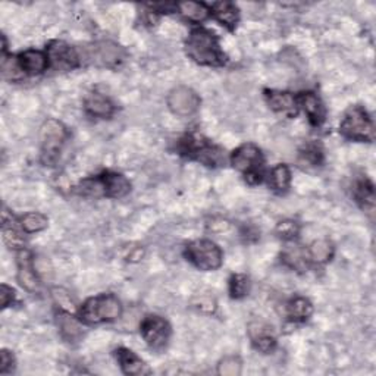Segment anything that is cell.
<instances>
[{
  "mask_svg": "<svg viewBox=\"0 0 376 376\" xmlns=\"http://www.w3.org/2000/svg\"><path fill=\"white\" fill-rule=\"evenodd\" d=\"M16 281L28 293H37L40 290V279L34 268V257L27 249L19 250L16 256Z\"/></svg>",
  "mask_w": 376,
  "mask_h": 376,
  "instance_id": "13",
  "label": "cell"
},
{
  "mask_svg": "<svg viewBox=\"0 0 376 376\" xmlns=\"http://www.w3.org/2000/svg\"><path fill=\"white\" fill-rule=\"evenodd\" d=\"M115 359L121 367V370L125 375L129 376H143V375H149L151 370L147 366V363L139 358L134 351L127 348V347H119L114 351Z\"/></svg>",
  "mask_w": 376,
  "mask_h": 376,
  "instance_id": "16",
  "label": "cell"
},
{
  "mask_svg": "<svg viewBox=\"0 0 376 376\" xmlns=\"http://www.w3.org/2000/svg\"><path fill=\"white\" fill-rule=\"evenodd\" d=\"M53 297L58 301V304L60 306L62 311H66V312H71L72 313V311H74V303H72L71 296L68 293H66L62 289H56V290H53Z\"/></svg>",
  "mask_w": 376,
  "mask_h": 376,
  "instance_id": "35",
  "label": "cell"
},
{
  "mask_svg": "<svg viewBox=\"0 0 376 376\" xmlns=\"http://www.w3.org/2000/svg\"><path fill=\"white\" fill-rule=\"evenodd\" d=\"M140 334L149 348L154 351H162L171 341L172 328L169 322L162 316L149 315L141 321Z\"/></svg>",
  "mask_w": 376,
  "mask_h": 376,
  "instance_id": "10",
  "label": "cell"
},
{
  "mask_svg": "<svg viewBox=\"0 0 376 376\" xmlns=\"http://www.w3.org/2000/svg\"><path fill=\"white\" fill-rule=\"evenodd\" d=\"M166 103L171 112L180 118H188L200 109L202 100L190 87L178 85L172 88L166 97Z\"/></svg>",
  "mask_w": 376,
  "mask_h": 376,
  "instance_id": "11",
  "label": "cell"
},
{
  "mask_svg": "<svg viewBox=\"0 0 376 376\" xmlns=\"http://www.w3.org/2000/svg\"><path fill=\"white\" fill-rule=\"evenodd\" d=\"M176 151L181 156L195 161L208 168H219L225 165L224 150L213 144L197 132H188L176 143Z\"/></svg>",
  "mask_w": 376,
  "mask_h": 376,
  "instance_id": "2",
  "label": "cell"
},
{
  "mask_svg": "<svg viewBox=\"0 0 376 376\" xmlns=\"http://www.w3.org/2000/svg\"><path fill=\"white\" fill-rule=\"evenodd\" d=\"M21 68L24 71L26 75H41L43 72H46L48 68H50L49 65V58L46 52L30 49L18 55Z\"/></svg>",
  "mask_w": 376,
  "mask_h": 376,
  "instance_id": "17",
  "label": "cell"
},
{
  "mask_svg": "<svg viewBox=\"0 0 376 376\" xmlns=\"http://www.w3.org/2000/svg\"><path fill=\"white\" fill-rule=\"evenodd\" d=\"M194 306L198 308V311H202L205 313H213L216 311V303L210 297H200L197 303H194Z\"/></svg>",
  "mask_w": 376,
  "mask_h": 376,
  "instance_id": "38",
  "label": "cell"
},
{
  "mask_svg": "<svg viewBox=\"0 0 376 376\" xmlns=\"http://www.w3.org/2000/svg\"><path fill=\"white\" fill-rule=\"evenodd\" d=\"M2 238H4V242L6 245V247L11 250L19 252V250L26 249V242H27L26 237L12 224V220L11 222H8V220H4Z\"/></svg>",
  "mask_w": 376,
  "mask_h": 376,
  "instance_id": "29",
  "label": "cell"
},
{
  "mask_svg": "<svg viewBox=\"0 0 376 376\" xmlns=\"http://www.w3.org/2000/svg\"><path fill=\"white\" fill-rule=\"evenodd\" d=\"M306 250L308 260L318 264H323L329 262L334 256V247L328 240H316Z\"/></svg>",
  "mask_w": 376,
  "mask_h": 376,
  "instance_id": "27",
  "label": "cell"
},
{
  "mask_svg": "<svg viewBox=\"0 0 376 376\" xmlns=\"http://www.w3.org/2000/svg\"><path fill=\"white\" fill-rule=\"evenodd\" d=\"M264 100L268 106L281 114H296L297 112V97L290 92L279 90H264Z\"/></svg>",
  "mask_w": 376,
  "mask_h": 376,
  "instance_id": "19",
  "label": "cell"
},
{
  "mask_svg": "<svg viewBox=\"0 0 376 376\" xmlns=\"http://www.w3.org/2000/svg\"><path fill=\"white\" fill-rule=\"evenodd\" d=\"M313 313V304L306 297H294L285 306V316L291 322H306Z\"/></svg>",
  "mask_w": 376,
  "mask_h": 376,
  "instance_id": "23",
  "label": "cell"
},
{
  "mask_svg": "<svg viewBox=\"0 0 376 376\" xmlns=\"http://www.w3.org/2000/svg\"><path fill=\"white\" fill-rule=\"evenodd\" d=\"M215 19L228 31H234L240 22V9L232 2H216L210 6Z\"/></svg>",
  "mask_w": 376,
  "mask_h": 376,
  "instance_id": "21",
  "label": "cell"
},
{
  "mask_svg": "<svg viewBox=\"0 0 376 376\" xmlns=\"http://www.w3.org/2000/svg\"><path fill=\"white\" fill-rule=\"evenodd\" d=\"M299 106L303 109L308 122L313 127H321L326 119V109L321 97L313 92L300 93L297 97Z\"/></svg>",
  "mask_w": 376,
  "mask_h": 376,
  "instance_id": "14",
  "label": "cell"
},
{
  "mask_svg": "<svg viewBox=\"0 0 376 376\" xmlns=\"http://www.w3.org/2000/svg\"><path fill=\"white\" fill-rule=\"evenodd\" d=\"M15 358L12 353L6 348L2 350V353H0V373L2 375H6V373H11L14 369H15Z\"/></svg>",
  "mask_w": 376,
  "mask_h": 376,
  "instance_id": "36",
  "label": "cell"
},
{
  "mask_svg": "<svg viewBox=\"0 0 376 376\" xmlns=\"http://www.w3.org/2000/svg\"><path fill=\"white\" fill-rule=\"evenodd\" d=\"M0 299H2V308H6L15 301L16 293H15V290L12 289V286H9L6 284H2V285H0Z\"/></svg>",
  "mask_w": 376,
  "mask_h": 376,
  "instance_id": "37",
  "label": "cell"
},
{
  "mask_svg": "<svg viewBox=\"0 0 376 376\" xmlns=\"http://www.w3.org/2000/svg\"><path fill=\"white\" fill-rule=\"evenodd\" d=\"M241 360L235 356H228L217 365V373L224 376H237L241 373Z\"/></svg>",
  "mask_w": 376,
  "mask_h": 376,
  "instance_id": "34",
  "label": "cell"
},
{
  "mask_svg": "<svg viewBox=\"0 0 376 376\" xmlns=\"http://www.w3.org/2000/svg\"><path fill=\"white\" fill-rule=\"evenodd\" d=\"M2 77L12 82L24 80L26 74L21 68L18 55H2Z\"/></svg>",
  "mask_w": 376,
  "mask_h": 376,
  "instance_id": "30",
  "label": "cell"
},
{
  "mask_svg": "<svg viewBox=\"0 0 376 376\" xmlns=\"http://www.w3.org/2000/svg\"><path fill=\"white\" fill-rule=\"evenodd\" d=\"M46 55L49 58L50 68L55 71H71L81 65L78 50L62 40L50 41Z\"/></svg>",
  "mask_w": 376,
  "mask_h": 376,
  "instance_id": "12",
  "label": "cell"
},
{
  "mask_svg": "<svg viewBox=\"0 0 376 376\" xmlns=\"http://www.w3.org/2000/svg\"><path fill=\"white\" fill-rule=\"evenodd\" d=\"M178 5V12L193 24H202L212 16V9L203 2H183Z\"/></svg>",
  "mask_w": 376,
  "mask_h": 376,
  "instance_id": "24",
  "label": "cell"
},
{
  "mask_svg": "<svg viewBox=\"0 0 376 376\" xmlns=\"http://www.w3.org/2000/svg\"><path fill=\"white\" fill-rule=\"evenodd\" d=\"M84 109L90 117L103 119L110 118L115 114V104L112 103V100L99 93H93L85 99Z\"/></svg>",
  "mask_w": 376,
  "mask_h": 376,
  "instance_id": "22",
  "label": "cell"
},
{
  "mask_svg": "<svg viewBox=\"0 0 376 376\" xmlns=\"http://www.w3.org/2000/svg\"><path fill=\"white\" fill-rule=\"evenodd\" d=\"M231 165L245 173V180L249 186H257L263 181V154L262 150L253 144L246 143L237 147L230 156Z\"/></svg>",
  "mask_w": 376,
  "mask_h": 376,
  "instance_id": "6",
  "label": "cell"
},
{
  "mask_svg": "<svg viewBox=\"0 0 376 376\" xmlns=\"http://www.w3.org/2000/svg\"><path fill=\"white\" fill-rule=\"evenodd\" d=\"M275 232L279 238H282L285 241H291L299 235L300 225L296 222V220L285 219V220H281V222L276 225Z\"/></svg>",
  "mask_w": 376,
  "mask_h": 376,
  "instance_id": "33",
  "label": "cell"
},
{
  "mask_svg": "<svg viewBox=\"0 0 376 376\" xmlns=\"http://www.w3.org/2000/svg\"><path fill=\"white\" fill-rule=\"evenodd\" d=\"M186 52L197 65L220 68L227 65L228 56L220 49L219 38L206 28H194L186 40Z\"/></svg>",
  "mask_w": 376,
  "mask_h": 376,
  "instance_id": "1",
  "label": "cell"
},
{
  "mask_svg": "<svg viewBox=\"0 0 376 376\" xmlns=\"http://www.w3.org/2000/svg\"><path fill=\"white\" fill-rule=\"evenodd\" d=\"M80 53V52H78ZM127 59V50L114 41H97L80 53V62H87L100 68L115 70Z\"/></svg>",
  "mask_w": 376,
  "mask_h": 376,
  "instance_id": "9",
  "label": "cell"
},
{
  "mask_svg": "<svg viewBox=\"0 0 376 376\" xmlns=\"http://www.w3.org/2000/svg\"><path fill=\"white\" fill-rule=\"evenodd\" d=\"M249 335L252 340L253 347L263 353V355H269L276 348V338L271 333V328L262 322H253L249 326Z\"/></svg>",
  "mask_w": 376,
  "mask_h": 376,
  "instance_id": "18",
  "label": "cell"
},
{
  "mask_svg": "<svg viewBox=\"0 0 376 376\" xmlns=\"http://www.w3.org/2000/svg\"><path fill=\"white\" fill-rule=\"evenodd\" d=\"M290 184H291V171L289 166L279 163L271 169L269 186L274 191L279 194L286 193L290 188Z\"/></svg>",
  "mask_w": 376,
  "mask_h": 376,
  "instance_id": "26",
  "label": "cell"
},
{
  "mask_svg": "<svg viewBox=\"0 0 376 376\" xmlns=\"http://www.w3.org/2000/svg\"><path fill=\"white\" fill-rule=\"evenodd\" d=\"M122 315V304L114 294H99L84 301L80 307L78 316L85 325H99L114 322Z\"/></svg>",
  "mask_w": 376,
  "mask_h": 376,
  "instance_id": "4",
  "label": "cell"
},
{
  "mask_svg": "<svg viewBox=\"0 0 376 376\" xmlns=\"http://www.w3.org/2000/svg\"><path fill=\"white\" fill-rule=\"evenodd\" d=\"M299 161L304 166H319L323 162V150L318 143H307L299 153Z\"/></svg>",
  "mask_w": 376,
  "mask_h": 376,
  "instance_id": "32",
  "label": "cell"
},
{
  "mask_svg": "<svg viewBox=\"0 0 376 376\" xmlns=\"http://www.w3.org/2000/svg\"><path fill=\"white\" fill-rule=\"evenodd\" d=\"M186 257L197 269L210 272L216 271L224 263V253L216 242L210 240H195L186 246Z\"/></svg>",
  "mask_w": 376,
  "mask_h": 376,
  "instance_id": "8",
  "label": "cell"
},
{
  "mask_svg": "<svg viewBox=\"0 0 376 376\" xmlns=\"http://www.w3.org/2000/svg\"><path fill=\"white\" fill-rule=\"evenodd\" d=\"M250 278L245 274H234L230 278L228 282V290H230V296L234 300H240V299H245L249 293H250Z\"/></svg>",
  "mask_w": 376,
  "mask_h": 376,
  "instance_id": "31",
  "label": "cell"
},
{
  "mask_svg": "<svg viewBox=\"0 0 376 376\" xmlns=\"http://www.w3.org/2000/svg\"><path fill=\"white\" fill-rule=\"evenodd\" d=\"M353 195H355L358 205L367 213L375 210V187L367 176H360L353 184Z\"/></svg>",
  "mask_w": 376,
  "mask_h": 376,
  "instance_id": "20",
  "label": "cell"
},
{
  "mask_svg": "<svg viewBox=\"0 0 376 376\" xmlns=\"http://www.w3.org/2000/svg\"><path fill=\"white\" fill-rule=\"evenodd\" d=\"M129 191L131 183L127 176L112 171H106L93 178L82 180L77 187V193L85 197L122 198Z\"/></svg>",
  "mask_w": 376,
  "mask_h": 376,
  "instance_id": "3",
  "label": "cell"
},
{
  "mask_svg": "<svg viewBox=\"0 0 376 376\" xmlns=\"http://www.w3.org/2000/svg\"><path fill=\"white\" fill-rule=\"evenodd\" d=\"M56 325L63 341L74 344L82 340L84 337L82 322L80 318L77 319L71 312H66L60 308V311L56 313Z\"/></svg>",
  "mask_w": 376,
  "mask_h": 376,
  "instance_id": "15",
  "label": "cell"
},
{
  "mask_svg": "<svg viewBox=\"0 0 376 376\" xmlns=\"http://www.w3.org/2000/svg\"><path fill=\"white\" fill-rule=\"evenodd\" d=\"M340 134L351 141L370 143L375 139V127L363 106H351L340 124Z\"/></svg>",
  "mask_w": 376,
  "mask_h": 376,
  "instance_id": "5",
  "label": "cell"
},
{
  "mask_svg": "<svg viewBox=\"0 0 376 376\" xmlns=\"http://www.w3.org/2000/svg\"><path fill=\"white\" fill-rule=\"evenodd\" d=\"M70 132L66 127L58 119H48L40 128V144H41V162L46 166H53L58 161L60 150L68 140Z\"/></svg>",
  "mask_w": 376,
  "mask_h": 376,
  "instance_id": "7",
  "label": "cell"
},
{
  "mask_svg": "<svg viewBox=\"0 0 376 376\" xmlns=\"http://www.w3.org/2000/svg\"><path fill=\"white\" fill-rule=\"evenodd\" d=\"M281 257H282V262L286 264V267L294 269V271H299V272L306 271L308 267V263H311V260H308V256H307V250L301 249L300 246H289L282 252Z\"/></svg>",
  "mask_w": 376,
  "mask_h": 376,
  "instance_id": "25",
  "label": "cell"
},
{
  "mask_svg": "<svg viewBox=\"0 0 376 376\" xmlns=\"http://www.w3.org/2000/svg\"><path fill=\"white\" fill-rule=\"evenodd\" d=\"M19 225L26 234H36L48 228L49 219L40 212H28L19 217Z\"/></svg>",
  "mask_w": 376,
  "mask_h": 376,
  "instance_id": "28",
  "label": "cell"
}]
</instances>
